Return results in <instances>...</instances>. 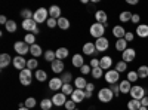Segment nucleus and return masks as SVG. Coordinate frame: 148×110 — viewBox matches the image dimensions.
<instances>
[{"mask_svg":"<svg viewBox=\"0 0 148 110\" xmlns=\"http://www.w3.org/2000/svg\"><path fill=\"white\" fill-rule=\"evenodd\" d=\"M90 36L95 39H101L104 37V34H105V26L104 24H99V22H95L90 26Z\"/></svg>","mask_w":148,"mask_h":110,"instance_id":"f257e3e1","label":"nucleus"},{"mask_svg":"<svg viewBox=\"0 0 148 110\" xmlns=\"http://www.w3.org/2000/svg\"><path fill=\"white\" fill-rule=\"evenodd\" d=\"M114 98V94L113 91L108 88H101L99 91H98V100H99L101 103H110V101H113Z\"/></svg>","mask_w":148,"mask_h":110,"instance_id":"f03ea898","label":"nucleus"},{"mask_svg":"<svg viewBox=\"0 0 148 110\" xmlns=\"http://www.w3.org/2000/svg\"><path fill=\"white\" fill-rule=\"evenodd\" d=\"M33 19L37 22V24H42V22H46L49 19V9H45V8H39L36 12H34V17Z\"/></svg>","mask_w":148,"mask_h":110,"instance_id":"7ed1b4c3","label":"nucleus"},{"mask_svg":"<svg viewBox=\"0 0 148 110\" xmlns=\"http://www.w3.org/2000/svg\"><path fill=\"white\" fill-rule=\"evenodd\" d=\"M104 79L107 83L113 85V83H119L120 80V73L116 70V68H111V70H107L105 75H104Z\"/></svg>","mask_w":148,"mask_h":110,"instance_id":"20e7f679","label":"nucleus"},{"mask_svg":"<svg viewBox=\"0 0 148 110\" xmlns=\"http://www.w3.org/2000/svg\"><path fill=\"white\" fill-rule=\"evenodd\" d=\"M129 95L132 97L133 100H139V101H141L144 97L147 95V94H145V88L141 86V85H133L132 89H130V92H129Z\"/></svg>","mask_w":148,"mask_h":110,"instance_id":"39448f33","label":"nucleus"},{"mask_svg":"<svg viewBox=\"0 0 148 110\" xmlns=\"http://www.w3.org/2000/svg\"><path fill=\"white\" fill-rule=\"evenodd\" d=\"M14 49L16 51V54L18 55H21V57H24L27 52H30V45H27L25 42H21V40H18V42H15V45H14Z\"/></svg>","mask_w":148,"mask_h":110,"instance_id":"423d86ee","label":"nucleus"},{"mask_svg":"<svg viewBox=\"0 0 148 110\" xmlns=\"http://www.w3.org/2000/svg\"><path fill=\"white\" fill-rule=\"evenodd\" d=\"M95 46H96V51H98V52H105V51L108 49V48H110V40H108L107 37L96 39Z\"/></svg>","mask_w":148,"mask_h":110,"instance_id":"0eeeda50","label":"nucleus"},{"mask_svg":"<svg viewBox=\"0 0 148 110\" xmlns=\"http://www.w3.org/2000/svg\"><path fill=\"white\" fill-rule=\"evenodd\" d=\"M27 61L28 59H25L24 57H21V55H16L15 58H14V61H12V64H14V67L16 68V70H24V68H27Z\"/></svg>","mask_w":148,"mask_h":110,"instance_id":"6e6552de","label":"nucleus"},{"mask_svg":"<svg viewBox=\"0 0 148 110\" xmlns=\"http://www.w3.org/2000/svg\"><path fill=\"white\" fill-rule=\"evenodd\" d=\"M135 57H136V51L133 48H127L125 52H121V61H125V63H132Z\"/></svg>","mask_w":148,"mask_h":110,"instance_id":"1a4fd4ad","label":"nucleus"},{"mask_svg":"<svg viewBox=\"0 0 148 110\" xmlns=\"http://www.w3.org/2000/svg\"><path fill=\"white\" fill-rule=\"evenodd\" d=\"M52 103H53V106H56V107L65 106V103H67V95L62 94V92H56V94L52 97Z\"/></svg>","mask_w":148,"mask_h":110,"instance_id":"9d476101","label":"nucleus"},{"mask_svg":"<svg viewBox=\"0 0 148 110\" xmlns=\"http://www.w3.org/2000/svg\"><path fill=\"white\" fill-rule=\"evenodd\" d=\"M62 86H64V82L61 77H52L49 80V88L52 91H59V89H62Z\"/></svg>","mask_w":148,"mask_h":110,"instance_id":"9b49d317","label":"nucleus"},{"mask_svg":"<svg viewBox=\"0 0 148 110\" xmlns=\"http://www.w3.org/2000/svg\"><path fill=\"white\" fill-rule=\"evenodd\" d=\"M111 66H113V58L110 55H104L102 58H99V67L102 70H111Z\"/></svg>","mask_w":148,"mask_h":110,"instance_id":"f8f14e48","label":"nucleus"},{"mask_svg":"<svg viewBox=\"0 0 148 110\" xmlns=\"http://www.w3.org/2000/svg\"><path fill=\"white\" fill-rule=\"evenodd\" d=\"M22 28L25 30V31L34 33V30L37 28V22L34 19H24L22 21Z\"/></svg>","mask_w":148,"mask_h":110,"instance_id":"ddd939ff","label":"nucleus"},{"mask_svg":"<svg viewBox=\"0 0 148 110\" xmlns=\"http://www.w3.org/2000/svg\"><path fill=\"white\" fill-rule=\"evenodd\" d=\"M71 100L74 103H82L83 100H86V95L83 89H74V92L71 94Z\"/></svg>","mask_w":148,"mask_h":110,"instance_id":"4468645a","label":"nucleus"},{"mask_svg":"<svg viewBox=\"0 0 148 110\" xmlns=\"http://www.w3.org/2000/svg\"><path fill=\"white\" fill-rule=\"evenodd\" d=\"M95 19H96V22L104 24V26L107 27L108 15H107V12H105V10H96V12H95Z\"/></svg>","mask_w":148,"mask_h":110,"instance_id":"2eb2a0df","label":"nucleus"},{"mask_svg":"<svg viewBox=\"0 0 148 110\" xmlns=\"http://www.w3.org/2000/svg\"><path fill=\"white\" fill-rule=\"evenodd\" d=\"M51 68L53 73H64V61L62 59H55L51 63Z\"/></svg>","mask_w":148,"mask_h":110,"instance_id":"dca6fc26","label":"nucleus"},{"mask_svg":"<svg viewBox=\"0 0 148 110\" xmlns=\"http://www.w3.org/2000/svg\"><path fill=\"white\" fill-rule=\"evenodd\" d=\"M96 52H98V51H96L95 43L86 42V43L83 45V54H84V55H93V54H96Z\"/></svg>","mask_w":148,"mask_h":110,"instance_id":"f3484780","label":"nucleus"},{"mask_svg":"<svg viewBox=\"0 0 148 110\" xmlns=\"http://www.w3.org/2000/svg\"><path fill=\"white\" fill-rule=\"evenodd\" d=\"M132 86L133 85L127 80V79H125V80H121L120 83H119V88H120V94H129L130 92V89H132Z\"/></svg>","mask_w":148,"mask_h":110,"instance_id":"a211bd4d","label":"nucleus"},{"mask_svg":"<svg viewBox=\"0 0 148 110\" xmlns=\"http://www.w3.org/2000/svg\"><path fill=\"white\" fill-rule=\"evenodd\" d=\"M136 36H139V37L145 39L148 37V24H139V26H136Z\"/></svg>","mask_w":148,"mask_h":110,"instance_id":"6ab92c4d","label":"nucleus"},{"mask_svg":"<svg viewBox=\"0 0 148 110\" xmlns=\"http://www.w3.org/2000/svg\"><path fill=\"white\" fill-rule=\"evenodd\" d=\"M113 36L119 40V39H125V36H126V30L123 28L121 26H116L113 27Z\"/></svg>","mask_w":148,"mask_h":110,"instance_id":"aec40b11","label":"nucleus"},{"mask_svg":"<svg viewBox=\"0 0 148 110\" xmlns=\"http://www.w3.org/2000/svg\"><path fill=\"white\" fill-rule=\"evenodd\" d=\"M12 61H14V58H12L9 54H2V55H0V67H2V68L8 67Z\"/></svg>","mask_w":148,"mask_h":110,"instance_id":"412c9836","label":"nucleus"},{"mask_svg":"<svg viewBox=\"0 0 148 110\" xmlns=\"http://www.w3.org/2000/svg\"><path fill=\"white\" fill-rule=\"evenodd\" d=\"M49 17L55 18V19H59L61 18V8L56 6V5L51 6V8H49Z\"/></svg>","mask_w":148,"mask_h":110,"instance_id":"4be33fe9","label":"nucleus"},{"mask_svg":"<svg viewBox=\"0 0 148 110\" xmlns=\"http://www.w3.org/2000/svg\"><path fill=\"white\" fill-rule=\"evenodd\" d=\"M73 66H74V67H79V68H82V67L84 66L83 55H80V54H74V55H73Z\"/></svg>","mask_w":148,"mask_h":110,"instance_id":"5701e85b","label":"nucleus"},{"mask_svg":"<svg viewBox=\"0 0 148 110\" xmlns=\"http://www.w3.org/2000/svg\"><path fill=\"white\" fill-rule=\"evenodd\" d=\"M30 54H31L34 58L40 57V55L43 54V51H42V46H40V45H37V43L31 45V46H30Z\"/></svg>","mask_w":148,"mask_h":110,"instance_id":"b1692460","label":"nucleus"},{"mask_svg":"<svg viewBox=\"0 0 148 110\" xmlns=\"http://www.w3.org/2000/svg\"><path fill=\"white\" fill-rule=\"evenodd\" d=\"M74 85H76V88H77V89H83V91H84V89H86V85H88V82H86V79H84L83 76H82V77L79 76V77L74 79Z\"/></svg>","mask_w":148,"mask_h":110,"instance_id":"393cba45","label":"nucleus"},{"mask_svg":"<svg viewBox=\"0 0 148 110\" xmlns=\"http://www.w3.org/2000/svg\"><path fill=\"white\" fill-rule=\"evenodd\" d=\"M132 12L130 10H123V12H120V15H119V19L121 21V22H129V21H132Z\"/></svg>","mask_w":148,"mask_h":110,"instance_id":"a878e982","label":"nucleus"},{"mask_svg":"<svg viewBox=\"0 0 148 110\" xmlns=\"http://www.w3.org/2000/svg\"><path fill=\"white\" fill-rule=\"evenodd\" d=\"M127 48H129V46H127V42H126L125 39H119V40H116V49H117V51L125 52Z\"/></svg>","mask_w":148,"mask_h":110,"instance_id":"bb28decb","label":"nucleus"},{"mask_svg":"<svg viewBox=\"0 0 148 110\" xmlns=\"http://www.w3.org/2000/svg\"><path fill=\"white\" fill-rule=\"evenodd\" d=\"M55 54H56V59H65L68 57V49L67 48H58Z\"/></svg>","mask_w":148,"mask_h":110,"instance_id":"cd10ccee","label":"nucleus"},{"mask_svg":"<svg viewBox=\"0 0 148 110\" xmlns=\"http://www.w3.org/2000/svg\"><path fill=\"white\" fill-rule=\"evenodd\" d=\"M142 106H141V101L139 100H133V98H130L129 101H127V109L129 110H139Z\"/></svg>","mask_w":148,"mask_h":110,"instance_id":"c85d7f7f","label":"nucleus"},{"mask_svg":"<svg viewBox=\"0 0 148 110\" xmlns=\"http://www.w3.org/2000/svg\"><path fill=\"white\" fill-rule=\"evenodd\" d=\"M58 27H59L61 30H68V28H70V21H68V18L61 17V18L58 19Z\"/></svg>","mask_w":148,"mask_h":110,"instance_id":"c756f323","label":"nucleus"},{"mask_svg":"<svg viewBox=\"0 0 148 110\" xmlns=\"http://www.w3.org/2000/svg\"><path fill=\"white\" fill-rule=\"evenodd\" d=\"M138 71V76L139 79H148V66H139V68L136 70Z\"/></svg>","mask_w":148,"mask_h":110,"instance_id":"7c9ffc66","label":"nucleus"},{"mask_svg":"<svg viewBox=\"0 0 148 110\" xmlns=\"http://www.w3.org/2000/svg\"><path fill=\"white\" fill-rule=\"evenodd\" d=\"M52 106H53L52 98H43V100L40 101V107H42V110H51Z\"/></svg>","mask_w":148,"mask_h":110,"instance_id":"2f4dec72","label":"nucleus"},{"mask_svg":"<svg viewBox=\"0 0 148 110\" xmlns=\"http://www.w3.org/2000/svg\"><path fill=\"white\" fill-rule=\"evenodd\" d=\"M34 76H36V79L39 80V82H45V80H47V73H46L45 70H37Z\"/></svg>","mask_w":148,"mask_h":110,"instance_id":"473e14b6","label":"nucleus"},{"mask_svg":"<svg viewBox=\"0 0 148 110\" xmlns=\"http://www.w3.org/2000/svg\"><path fill=\"white\" fill-rule=\"evenodd\" d=\"M92 77L93 79H101L102 76H104V70L101 68V67H96V68H92Z\"/></svg>","mask_w":148,"mask_h":110,"instance_id":"72a5a7b5","label":"nucleus"},{"mask_svg":"<svg viewBox=\"0 0 148 110\" xmlns=\"http://www.w3.org/2000/svg\"><path fill=\"white\" fill-rule=\"evenodd\" d=\"M116 70L119 73H127V63H125V61H119V63L116 64Z\"/></svg>","mask_w":148,"mask_h":110,"instance_id":"f704fd0d","label":"nucleus"},{"mask_svg":"<svg viewBox=\"0 0 148 110\" xmlns=\"http://www.w3.org/2000/svg\"><path fill=\"white\" fill-rule=\"evenodd\" d=\"M5 28H6L9 33H15L18 27H16V22H15L14 19H9V21H8V24L5 26Z\"/></svg>","mask_w":148,"mask_h":110,"instance_id":"c9c22d12","label":"nucleus"},{"mask_svg":"<svg viewBox=\"0 0 148 110\" xmlns=\"http://www.w3.org/2000/svg\"><path fill=\"white\" fill-rule=\"evenodd\" d=\"M138 79H139V76H138V71H133V70L127 71V80H129L130 83H135Z\"/></svg>","mask_w":148,"mask_h":110,"instance_id":"e433bc0d","label":"nucleus"},{"mask_svg":"<svg viewBox=\"0 0 148 110\" xmlns=\"http://www.w3.org/2000/svg\"><path fill=\"white\" fill-rule=\"evenodd\" d=\"M21 17H22L24 19H33L34 12L30 10V9H22V10H21Z\"/></svg>","mask_w":148,"mask_h":110,"instance_id":"4c0bfd02","label":"nucleus"},{"mask_svg":"<svg viewBox=\"0 0 148 110\" xmlns=\"http://www.w3.org/2000/svg\"><path fill=\"white\" fill-rule=\"evenodd\" d=\"M45 59L46 61H49V63H52V61H55L56 59V54H55V51H46L45 52Z\"/></svg>","mask_w":148,"mask_h":110,"instance_id":"58836bf2","label":"nucleus"},{"mask_svg":"<svg viewBox=\"0 0 148 110\" xmlns=\"http://www.w3.org/2000/svg\"><path fill=\"white\" fill-rule=\"evenodd\" d=\"M24 42H25L27 45H34L36 43V36L33 34V33H28V34H25V37H24Z\"/></svg>","mask_w":148,"mask_h":110,"instance_id":"ea45409f","label":"nucleus"},{"mask_svg":"<svg viewBox=\"0 0 148 110\" xmlns=\"http://www.w3.org/2000/svg\"><path fill=\"white\" fill-rule=\"evenodd\" d=\"M61 92L65 94V95H71V94L74 92V89H73V86H71V83H64V86H62V89H61Z\"/></svg>","mask_w":148,"mask_h":110,"instance_id":"a19ab883","label":"nucleus"},{"mask_svg":"<svg viewBox=\"0 0 148 110\" xmlns=\"http://www.w3.org/2000/svg\"><path fill=\"white\" fill-rule=\"evenodd\" d=\"M37 67H39V61H37V59L31 58V59L27 61V68H30V70H36Z\"/></svg>","mask_w":148,"mask_h":110,"instance_id":"79ce46f5","label":"nucleus"},{"mask_svg":"<svg viewBox=\"0 0 148 110\" xmlns=\"http://www.w3.org/2000/svg\"><path fill=\"white\" fill-rule=\"evenodd\" d=\"M61 79H62L64 83H71V80H73V75H71L70 71H64V73H62V76H61Z\"/></svg>","mask_w":148,"mask_h":110,"instance_id":"37998d69","label":"nucleus"},{"mask_svg":"<svg viewBox=\"0 0 148 110\" xmlns=\"http://www.w3.org/2000/svg\"><path fill=\"white\" fill-rule=\"evenodd\" d=\"M31 79L33 77H27V76H21L19 75V82H21V85H24V86H28V85L31 83Z\"/></svg>","mask_w":148,"mask_h":110,"instance_id":"c03bdc74","label":"nucleus"},{"mask_svg":"<svg viewBox=\"0 0 148 110\" xmlns=\"http://www.w3.org/2000/svg\"><path fill=\"white\" fill-rule=\"evenodd\" d=\"M24 104H25V107H28V109L31 110L33 107H36V98L30 97V98H27V100H25V103H24Z\"/></svg>","mask_w":148,"mask_h":110,"instance_id":"a18cd8bd","label":"nucleus"},{"mask_svg":"<svg viewBox=\"0 0 148 110\" xmlns=\"http://www.w3.org/2000/svg\"><path fill=\"white\" fill-rule=\"evenodd\" d=\"M46 24H47V27H49V28H55V27L58 26V19H55V18H51V17H49V19L46 21Z\"/></svg>","mask_w":148,"mask_h":110,"instance_id":"49530a36","label":"nucleus"},{"mask_svg":"<svg viewBox=\"0 0 148 110\" xmlns=\"http://www.w3.org/2000/svg\"><path fill=\"white\" fill-rule=\"evenodd\" d=\"M110 89L113 91L114 97H119V94H120V88H119V83H113V85H110Z\"/></svg>","mask_w":148,"mask_h":110,"instance_id":"de8ad7c7","label":"nucleus"},{"mask_svg":"<svg viewBox=\"0 0 148 110\" xmlns=\"http://www.w3.org/2000/svg\"><path fill=\"white\" fill-rule=\"evenodd\" d=\"M19 75H21V76H27V77H33V70H30V68H24V70L19 71Z\"/></svg>","mask_w":148,"mask_h":110,"instance_id":"09e8293b","label":"nucleus"},{"mask_svg":"<svg viewBox=\"0 0 148 110\" xmlns=\"http://www.w3.org/2000/svg\"><path fill=\"white\" fill-rule=\"evenodd\" d=\"M80 71L83 73V75H89V73H92V67L88 66V64H84V66L80 68Z\"/></svg>","mask_w":148,"mask_h":110,"instance_id":"8fccbe9b","label":"nucleus"},{"mask_svg":"<svg viewBox=\"0 0 148 110\" xmlns=\"http://www.w3.org/2000/svg\"><path fill=\"white\" fill-rule=\"evenodd\" d=\"M64 107H65L67 110H76V109H74V107H76V103H74L73 100H70V101L67 100V103H65V106H64Z\"/></svg>","mask_w":148,"mask_h":110,"instance_id":"3c124183","label":"nucleus"},{"mask_svg":"<svg viewBox=\"0 0 148 110\" xmlns=\"http://www.w3.org/2000/svg\"><path fill=\"white\" fill-rule=\"evenodd\" d=\"M130 22H133V24H136V26H139V22H141V17H139V14H133Z\"/></svg>","mask_w":148,"mask_h":110,"instance_id":"603ef678","label":"nucleus"},{"mask_svg":"<svg viewBox=\"0 0 148 110\" xmlns=\"http://www.w3.org/2000/svg\"><path fill=\"white\" fill-rule=\"evenodd\" d=\"M92 68H96V67H99V58H93L90 59V64H89Z\"/></svg>","mask_w":148,"mask_h":110,"instance_id":"864d4df0","label":"nucleus"},{"mask_svg":"<svg viewBox=\"0 0 148 110\" xmlns=\"http://www.w3.org/2000/svg\"><path fill=\"white\" fill-rule=\"evenodd\" d=\"M133 39H135V34H133L132 31H127L126 36H125V40H126V42H132Z\"/></svg>","mask_w":148,"mask_h":110,"instance_id":"5fc2aeb1","label":"nucleus"},{"mask_svg":"<svg viewBox=\"0 0 148 110\" xmlns=\"http://www.w3.org/2000/svg\"><path fill=\"white\" fill-rule=\"evenodd\" d=\"M93 89H95V85H93V83H88V85H86V89H84V91L92 94V92H93Z\"/></svg>","mask_w":148,"mask_h":110,"instance_id":"6e6d98bb","label":"nucleus"},{"mask_svg":"<svg viewBox=\"0 0 148 110\" xmlns=\"http://www.w3.org/2000/svg\"><path fill=\"white\" fill-rule=\"evenodd\" d=\"M141 106H144V107H148V95H145L144 98L141 100Z\"/></svg>","mask_w":148,"mask_h":110,"instance_id":"4d7b16f0","label":"nucleus"},{"mask_svg":"<svg viewBox=\"0 0 148 110\" xmlns=\"http://www.w3.org/2000/svg\"><path fill=\"white\" fill-rule=\"evenodd\" d=\"M8 18L5 17V15H2V17H0V24H3V26H6V24H8Z\"/></svg>","mask_w":148,"mask_h":110,"instance_id":"13d9d810","label":"nucleus"},{"mask_svg":"<svg viewBox=\"0 0 148 110\" xmlns=\"http://www.w3.org/2000/svg\"><path fill=\"white\" fill-rule=\"evenodd\" d=\"M127 5H132V6H135V5H138V0H127Z\"/></svg>","mask_w":148,"mask_h":110,"instance_id":"bf43d9fd","label":"nucleus"},{"mask_svg":"<svg viewBox=\"0 0 148 110\" xmlns=\"http://www.w3.org/2000/svg\"><path fill=\"white\" fill-rule=\"evenodd\" d=\"M18 110H30L28 107H25V104H19V109Z\"/></svg>","mask_w":148,"mask_h":110,"instance_id":"052dcab7","label":"nucleus"},{"mask_svg":"<svg viewBox=\"0 0 148 110\" xmlns=\"http://www.w3.org/2000/svg\"><path fill=\"white\" fill-rule=\"evenodd\" d=\"M84 95H86V100L92 98V94H90V92H86V91H84Z\"/></svg>","mask_w":148,"mask_h":110,"instance_id":"680f3d73","label":"nucleus"},{"mask_svg":"<svg viewBox=\"0 0 148 110\" xmlns=\"http://www.w3.org/2000/svg\"><path fill=\"white\" fill-rule=\"evenodd\" d=\"M39 33H40V30H39V27H37V28L34 30V33H33V34H39Z\"/></svg>","mask_w":148,"mask_h":110,"instance_id":"e2e57ef3","label":"nucleus"},{"mask_svg":"<svg viewBox=\"0 0 148 110\" xmlns=\"http://www.w3.org/2000/svg\"><path fill=\"white\" fill-rule=\"evenodd\" d=\"M139 110H148V107H144V106H142V107H141Z\"/></svg>","mask_w":148,"mask_h":110,"instance_id":"0e129e2a","label":"nucleus"},{"mask_svg":"<svg viewBox=\"0 0 148 110\" xmlns=\"http://www.w3.org/2000/svg\"><path fill=\"white\" fill-rule=\"evenodd\" d=\"M76 110H79V109H76Z\"/></svg>","mask_w":148,"mask_h":110,"instance_id":"69168bd1","label":"nucleus"},{"mask_svg":"<svg viewBox=\"0 0 148 110\" xmlns=\"http://www.w3.org/2000/svg\"><path fill=\"white\" fill-rule=\"evenodd\" d=\"M51 110H52V109H51Z\"/></svg>","mask_w":148,"mask_h":110,"instance_id":"338daca9","label":"nucleus"}]
</instances>
